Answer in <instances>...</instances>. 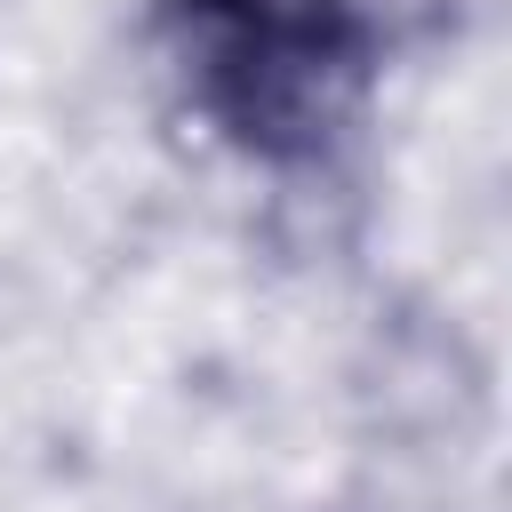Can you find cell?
Here are the masks:
<instances>
[{"label":"cell","instance_id":"obj_1","mask_svg":"<svg viewBox=\"0 0 512 512\" xmlns=\"http://www.w3.org/2000/svg\"><path fill=\"white\" fill-rule=\"evenodd\" d=\"M192 104L256 160H320L368 104L376 24L352 0H168Z\"/></svg>","mask_w":512,"mask_h":512},{"label":"cell","instance_id":"obj_2","mask_svg":"<svg viewBox=\"0 0 512 512\" xmlns=\"http://www.w3.org/2000/svg\"><path fill=\"white\" fill-rule=\"evenodd\" d=\"M368 24H376V40L384 32H440V24H456L472 0H352Z\"/></svg>","mask_w":512,"mask_h":512}]
</instances>
